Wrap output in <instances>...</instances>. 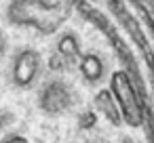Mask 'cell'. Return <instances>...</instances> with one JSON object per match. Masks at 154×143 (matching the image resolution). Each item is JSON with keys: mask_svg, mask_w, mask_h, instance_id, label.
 Returning <instances> with one entry per match:
<instances>
[{"mask_svg": "<svg viewBox=\"0 0 154 143\" xmlns=\"http://www.w3.org/2000/svg\"><path fill=\"white\" fill-rule=\"evenodd\" d=\"M70 2H55L49 4L45 0H15L9 7V17L13 23L32 25L42 34H53L68 17H70Z\"/></svg>", "mask_w": 154, "mask_h": 143, "instance_id": "obj_1", "label": "cell"}, {"mask_svg": "<svg viewBox=\"0 0 154 143\" xmlns=\"http://www.w3.org/2000/svg\"><path fill=\"white\" fill-rule=\"evenodd\" d=\"M110 93L114 95L116 103H118V109H120V116L122 120L129 124V126H139L143 122V116H146V103L143 99L139 97L135 84H133V78L129 76V72H114L112 74V80H110Z\"/></svg>", "mask_w": 154, "mask_h": 143, "instance_id": "obj_2", "label": "cell"}, {"mask_svg": "<svg viewBox=\"0 0 154 143\" xmlns=\"http://www.w3.org/2000/svg\"><path fill=\"white\" fill-rule=\"evenodd\" d=\"M40 105L47 114L57 116L63 109H68L70 105V91L61 80H53L45 86L42 95H40Z\"/></svg>", "mask_w": 154, "mask_h": 143, "instance_id": "obj_3", "label": "cell"}, {"mask_svg": "<svg viewBox=\"0 0 154 143\" xmlns=\"http://www.w3.org/2000/svg\"><path fill=\"white\" fill-rule=\"evenodd\" d=\"M38 65H40V57L36 51L32 49H23L17 57H15V65H13V80L19 86H30L32 80L38 74Z\"/></svg>", "mask_w": 154, "mask_h": 143, "instance_id": "obj_4", "label": "cell"}, {"mask_svg": "<svg viewBox=\"0 0 154 143\" xmlns=\"http://www.w3.org/2000/svg\"><path fill=\"white\" fill-rule=\"evenodd\" d=\"M95 109L112 124H120L122 122V116H120V109H118V103L114 99V95L110 91H99L95 95Z\"/></svg>", "mask_w": 154, "mask_h": 143, "instance_id": "obj_5", "label": "cell"}, {"mask_svg": "<svg viewBox=\"0 0 154 143\" xmlns=\"http://www.w3.org/2000/svg\"><path fill=\"white\" fill-rule=\"evenodd\" d=\"M80 74L87 82H97L101 76H103V61L95 55V53H89L80 59Z\"/></svg>", "mask_w": 154, "mask_h": 143, "instance_id": "obj_6", "label": "cell"}, {"mask_svg": "<svg viewBox=\"0 0 154 143\" xmlns=\"http://www.w3.org/2000/svg\"><path fill=\"white\" fill-rule=\"evenodd\" d=\"M57 53L70 63L72 59H76L78 55H80V44H78V38L72 34V32H68V34H63L61 38H59V42H57Z\"/></svg>", "mask_w": 154, "mask_h": 143, "instance_id": "obj_7", "label": "cell"}, {"mask_svg": "<svg viewBox=\"0 0 154 143\" xmlns=\"http://www.w3.org/2000/svg\"><path fill=\"white\" fill-rule=\"evenodd\" d=\"M95 122H97V116H95L93 112H85V114H80V118H78V126H80V128H93Z\"/></svg>", "mask_w": 154, "mask_h": 143, "instance_id": "obj_8", "label": "cell"}, {"mask_svg": "<svg viewBox=\"0 0 154 143\" xmlns=\"http://www.w3.org/2000/svg\"><path fill=\"white\" fill-rule=\"evenodd\" d=\"M63 65H68V61H66L59 53H55V55H51V57H49V67H51V70L59 72V70H63Z\"/></svg>", "mask_w": 154, "mask_h": 143, "instance_id": "obj_9", "label": "cell"}, {"mask_svg": "<svg viewBox=\"0 0 154 143\" xmlns=\"http://www.w3.org/2000/svg\"><path fill=\"white\" fill-rule=\"evenodd\" d=\"M0 143H28V139L21 137V135H11V137H7V139H2Z\"/></svg>", "mask_w": 154, "mask_h": 143, "instance_id": "obj_10", "label": "cell"}, {"mask_svg": "<svg viewBox=\"0 0 154 143\" xmlns=\"http://www.w3.org/2000/svg\"><path fill=\"white\" fill-rule=\"evenodd\" d=\"M5 46H7V38H5V34H0V59L5 55Z\"/></svg>", "mask_w": 154, "mask_h": 143, "instance_id": "obj_11", "label": "cell"}, {"mask_svg": "<svg viewBox=\"0 0 154 143\" xmlns=\"http://www.w3.org/2000/svg\"><path fill=\"white\" fill-rule=\"evenodd\" d=\"M0 126H2V118H0Z\"/></svg>", "mask_w": 154, "mask_h": 143, "instance_id": "obj_12", "label": "cell"}]
</instances>
